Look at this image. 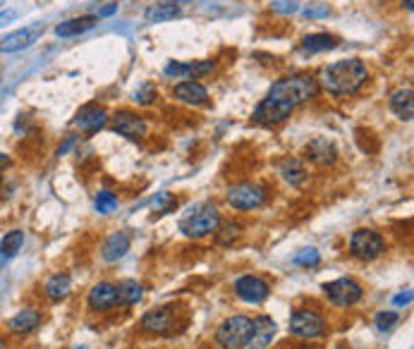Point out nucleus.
I'll return each mask as SVG.
<instances>
[{
	"mask_svg": "<svg viewBox=\"0 0 414 349\" xmlns=\"http://www.w3.org/2000/svg\"><path fill=\"white\" fill-rule=\"evenodd\" d=\"M369 72L359 58H347V60L331 62L321 69V87L326 94L342 99V96H352L364 87Z\"/></svg>",
	"mask_w": 414,
	"mask_h": 349,
	"instance_id": "nucleus-1",
	"label": "nucleus"
},
{
	"mask_svg": "<svg viewBox=\"0 0 414 349\" xmlns=\"http://www.w3.org/2000/svg\"><path fill=\"white\" fill-rule=\"evenodd\" d=\"M319 94V79H314L311 74H292V77H283L278 82L271 84L268 96L278 101H285L295 108L299 103H306Z\"/></svg>",
	"mask_w": 414,
	"mask_h": 349,
	"instance_id": "nucleus-2",
	"label": "nucleus"
},
{
	"mask_svg": "<svg viewBox=\"0 0 414 349\" xmlns=\"http://www.w3.org/2000/svg\"><path fill=\"white\" fill-rule=\"evenodd\" d=\"M220 228V213L213 203H199L190 208L180 220V232L190 239H201L211 232H218Z\"/></svg>",
	"mask_w": 414,
	"mask_h": 349,
	"instance_id": "nucleus-3",
	"label": "nucleus"
},
{
	"mask_svg": "<svg viewBox=\"0 0 414 349\" xmlns=\"http://www.w3.org/2000/svg\"><path fill=\"white\" fill-rule=\"evenodd\" d=\"M249 327H251V318H247V316H230V318H225L218 325L216 342L225 349L245 347L247 337H249Z\"/></svg>",
	"mask_w": 414,
	"mask_h": 349,
	"instance_id": "nucleus-4",
	"label": "nucleus"
},
{
	"mask_svg": "<svg viewBox=\"0 0 414 349\" xmlns=\"http://www.w3.org/2000/svg\"><path fill=\"white\" fill-rule=\"evenodd\" d=\"M266 187L256 185V182H242V185H235L228 189V203L238 211H254L266 201Z\"/></svg>",
	"mask_w": 414,
	"mask_h": 349,
	"instance_id": "nucleus-5",
	"label": "nucleus"
},
{
	"mask_svg": "<svg viewBox=\"0 0 414 349\" xmlns=\"http://www.w3.org/2000/svg\"><path fill=\"white\" fill-rule=\"evenodd\" d=\"M383 249H386V241L379 232H374V230H357V232H352V237H349V254L359 261L379 259V256L383 254Z\"/></svg>",
	"mask_w": 414,
	"mask_h": 349,
	"instance_id": "nucleus-6",
	"label": "nucleus"
},
{
	"mask_svg": "<svg viewBox=\"0 0 414 349\" xmlns=\"http://www.w3.org/2000/svg\"><path fill=\"white\" fill-rule=\"evenodd\" d=\"M290 332L295 337H302V340H314V337H321L326 332V323L316 311L297 309L290 316Z\"/></svg>",
	"mask_w": 414,
	"mask_h": 349,
	"instance_id": "nucleus-7",
	"label": "nucleus"
},
{
	"mask_svg": "<svg viewBox=\"0 0 414 349\" xmlns=\"http://www.w3.org/2000/svg\"><path fill=\"white\" fill-rule=\"evenodd\" d=\"M324 289H326L328 299H331V304H336V306H354L364 297L362 284L357 280H352V278H340V280L326 282Z\"/></svg>",
	"mask_w": 414,
	"mask_h": 349,
	"instance_id": "nucleus-8",
	"label": "nucleus"
},
{
	"mask_svg": "<svg viewBox=\"0 0 414 349\" xmlns=\"http://www.w3.org/2000/svg\"><path fill=\"white\" fill-rule=\"evenodd\" d=\"M46 26L44 22H34L29 26H22V29L13 31V34H8L3 41H0V53H19V51H26V48H31L36 44V41L44 36Z\"/></svg>",
	"mask_w": 414,
	"mask_h": 349,
	"instance_id": "nucleus-9",
	"label": "nucleus"
},
{
	"mask_svg": "<svg viewBox=\"0 0 414 349\" xmlns=\"http://www.w3.org/2000/svg\"><path fill=\"white\" fill-rule=\"evenodd\" d=\"M292 105L285 103V101H278V99H271V96H266V99L261 101L259 105L254 108V120L259 122V125H278V122L288 120L290 115H292Z\"/></svg>",
	"mask_w": 414,
	"mask_h": 349,
	"instance_id": "nucleus-10",
	"label": "nucleus"
},
{
	"mask_svg": "<svg viewBox=\"0 0 414 349\" xmlns=\"http://www.w3.org/2000/svg\"><path fill=\"white\" fill-rule=\"evenodd\" d=\"M110 130L115 134H120V137L125 139H142L144 134H147V120L144 117H139L137 112L132 110H117L115 115H113V125Z\"/></svg>",
	"mask_w": 414,
	"mask_h": 349,
	"instance_id": "nucleus-11",
	"label": "nucleus"
},
{
	"mask_svg": "<svg viewBox=\"0 0 414 349\" xmlns=\"http://www.w3.org/2000/svg\"><path fill=\"white\" fill-rule=\"evenodd\" d=\"M235 294L247 304H263L271 294V287L256 275H242L235 280Z\"/></svg>",
	"mask_w": 414,
	"mask_h": 349,
	"instance_id": "nucleus-12",
	"label": "nucleus"
},
{
	"mask_svg": "<svg viewBox=\"0 0 414 349\" xmlns=\"http://www.w3.org/2000/svg\"><path fill=\"white\" fill-rule=\"evenodd\" d=\"M276 337V321L271 316H256L251 321L249 337H247L245 347L247 349H266L271 345V340Z\"/></svg>",
	"mask_w": 414,
	"mask_h": 349,
	"instance_id": "nucleus-13",
	"label": "nucleus"
},
{
	"mask_svg": "<svg viewBox=\"0 0 414 349\" xmlns=\"http://www.w3.org/2000/svg\"><path fill=\"white\" fill-rule=\"evenodd\" d=\"M106 122H108V115H106V108L99 103H87L77 110V117H74V125L87 134H96L99 130H104Z\"/></svg>",
	"mask_w": 414,
	"mask_h": 349,
	"instance_id": "nucleus-14",
	"label": "nucleus"
},
{
	"mask_svg": "<svg viewBox=\"0 0 414 349\" xmlns=\"http://www.w3.org/2000/svg\"><path fill=\"white\" fill-rule=\"evenodd\" d=\"M175 325V314L173 309H168V306H160V309H154L149 311V314H144L142 318V330L151 332V335H165V332H170Z\"/></svg>",
	"mask_w": 414,
	"mask_h": 349,
	"instance_id": "nucleus-15",
	"label": "nucleus"
},
{
	"mask_svg": "<svg viewBox=\"0 0 414 349\" xmlns=\"http://www.w3.org/2000/svg\"><path fill=\"white\" fill-rule=\"evenodd\" d=\"M304 153H306V158H309L311 163H319V165H331V163H336V158H338L336 144L328 142L326 137L311 139V142L306 144Z\"/></svg>",
	"mask_w": 414,
	"mask_h": 349,
	"instance_id": "nucleus-16",
	"label": "nucleus"
},
{
	"mask_svg": "<svg viewBox=\"0 0 414 349\" xmlns=\"http://www.w3.org/2000/svg\"><path fill=\"white\" fill-rule=\"evenodd\" d=\"M117 287L110 282H99L89 292V309L91 311H108L117 306Z\"/></svg>",
	"mask_w": 414,
	"mask_h": 349,
	"instance_id": "nucleus-17",
	"label": "nucleus"
},
{
	"mask_svg": "<svg viewBox=\"0 0 414 349\" xmlns=\"http://www.w3.org/2000/svg\"><path fill=\"white\" fill-rule=\"evenodd\" d=\"M173 96L180 103L187 105H204L208 103V89L199 82H180L173 89Z\"/></svg>",
	"mask_w": 414,
	"mask_h": 349,
	"instance_id": "nucleus-18",
	"label": "nucleus"
},
{
	"mask_svg": "<svg viewBox=\"0 0 414 349\" xmlns=\"http://www.w3.org/2000/svg\"><path fill=\"white\" fill-rule=\"evenodd\" d=\"M41 321L44 318L36 309H22L8 321V330L15 332V335H29L41 325Z\"/></svg>",
	"mask_w": 414,
	"mask_h": 349,
	"instance_id": "nucleus-19",
	"label": "nucleus"
},
{
	"mask_svg": "<svg viewBox=\"0 0 414 349\" xmlns=\"http://www.w3.org/2000/svg\"><path fill=\"white\" fill-rule=\"evenodd\" d=\"M132 246V239L127 232H113L108 239L104 241V246H101V256H104V261H120L122 256L130 251Z\"/></svg>",
	"mask_w": 414,
	"mask_h": 349,
	"instance_id": "nucleus-20",
	"label": "nucleus"
},
{
	"mask_svg": "<svg viewBox=\"0 0 414 349\" xmlns=\"http://www.w3.org/2000/svg\"><path fill=\"white\" fill-rule=\"evenodd\" d=\"M213 67H216V60H199V62H170L168 67H165V74L168 77H204V74L213 72Z\"/></svg>",
	"mask_w": 414,
	"mask_h": 349,
	"instance_id": "nucleus-21",
	"label": "nucleus"
},
{
	"mask_svg": "<svg viewBox=\"0 0 414 349\" xmlns=\"http://www.w3.org/2000/svg\"><path fill=\"white\" fill-rule=\"evenodd\" d=\"M278 173H281V177L288 182L290 187L304 185L306 177H309V173H306V165L299 158H292V155H288V158L281 160V165H278Z\"/></svg>",
	"mask_w": 414,
	"mask_h": 349,
	"instance_id": "nucleus-22",
	"label": "nucleus"
},
{
	"mask_svg": "<svg viewBox=\"0 0 414 349\" xmlns=\"http://www.w3.org/2000/svg\"><path fill=\"white\" fill-rule=\"evenodd\" d=\"M96 26V17L94 15H84V17H74V19H65L56 26V36L60 39H72V36H79L84 31L94 29Z\"/></svg>",
	"mask_w": 414,
	"mask_h": 349,
	"instance_id": "nucleus-23",
	"label": "nucleus"
},
{
	"mask_svg": "<svg viewBox=\"0 0 414 349\" xmlns=\"http://www.w3.org/2000/svg\"><path fill=\"white\" fill-rule=\"evenodd\" d=\"M390 110L395 112L400 120L410 122L414 115V94L412 89H397L395 94L390 96Z\"/></svg>",
	"mask_w": 414,
	"mask_h": 349,
	"instance_id": "nucleus-24",
	"label": "nucleus"
},
{
	"mask_svg": "<svg viewBox=\"0 0 414 349\" xmlns=\"http://www.w3.org/2000/svg\"><path fill=\"white\" fill-rule=\"evenodd\" d=\"M69 289H72V280H69L67 273H53L44 284V292L51 302H60V299H65L69 294Z\"/></svg>",
	"mask_w": 414,
	"mask_h": 349,
	"instance_id": "nucleus-25",
	"label": "nucleus"
},
{
	"mask_svg": "<svg viewBox=\"0 0 414 349\" xmlns=\"http://www.w3.org/2000/svg\"><path fill=\"white\" fill-rule=\"evenodd\" d=\"M177 15H180V8H177L175 3H158V5H151V8L144 12V19H147L149 24H158V22H170Z\"/></svg>",
	"mask_w": 414,
	"mask_h": 349,
	"instance_id": "nucleus-26",
	"label": "nucleus"
},
{
	"mask_svg": "<svg viewBox=\"0 0 414 349\" xmlns=\"http://www.w3.org/2000/svg\"><path fill=\"white\" fill-rule=\"evenodd\" d=\"M142 297H144V289L137 280H122L117 284V302L120 304L134 306V304L142 302Z\"/></svg>",
	"mask_w": 414,
	"mask_h": 349,
	"instance_id": "nucleus-27",
	"label": "nucleus"
},
{
	"mask_svg": "<svg viewBox=\"0 0 414 349\" xmlns=\"http://www.w3.org/2000/svg\"><path fill=\"white\" fill-rule=\"evenodd\" d=\"M338 46V39L331 34H309L302 39V48L306 53H324V51H333Z\"/></svg>",
	"mask_w": 414,
	"mask_h": 349,
	"instance_id": "nucleus-28",
	"label": "nucleus"
},
{
	"mask_svg": "<svg viewBox=\"0 0 414 349\" xmlns=\"http://www.w3.org/2000/svg\"><path fill=\"white\" fill-rule=\"evenodd\" d=\"M22 244H24L22 230H10L3 237V241H0V256L3 259H13V256H17L22 251Z\"/></svg>",
	"mask_w": 414,
	"mask_h": 349,
	"instance_id": "nucleus-29",
	"label": "nucleus"
},
{
	"mask_svg": "<svg viewBox=\"0 0 414 349\" xmlns=\"http://www.w3.org/2000/svg\"><path fill=\"white\" fill-rule=\"evenodd\" d=\"M117 208V196L113 194V191H99L96 194V211L104 213V216H108Z\"/></svg>",
	"mask_w": 414,
	"mask_h": 349,
	"instance_id": "nucleus-30",
	"label": "nucleus"
},
{
	"mask_svg": "<svg viewBox=\"0 0 414 349\" xmlns=\"http://www.w3.org/2000/svg\"><path fill=\"white\" fill-rule=\"evenodd\" d=\"M295 263L304 268H316L321 263V254L316 249H302L297 256H295Z\"/></svg>",
	"mask_w": 414,
	"mask_h": 349,
	"instance_id": "nucleus-31",
	"label": "nucleus"
},
{
	"mask_svg": "<svg viewBox=\"0 0 414 349\" xmlns=\"http://www.w3.org/2000/svg\"><path fill=\"white\" fill-rule=\"evenodd\" d=\"M302 15L306 19H324L331 15V8H328V3H309L302 10Z\"/></svg>",
	"mask_w": 414,
	"mask_h": 349,
	"instance_id": "nucleus-32",
	"label": "nucleus"
},
{
	"mask_svg": "<svg viewBox=\"0 0 414 349\" xmlns=\"http://www.w3.org/2000/svg\"><path fill=\"white\" fill-rule=\"evenodd\" d=\"M271 10L273 12H278V15H295L299 10V0H273L271 3Z\"/></svg>",
	"mask_w": 414,
	"mask_h": 349,
	"instance_id": "nucleus-33",
	"label": "nucleus"
},
{
	"mask_svg": "<svg viewBox=\"0 0 414 349\" xmlns=\"http://www.w3.org/2000/svg\"><path fill=\"white\" fill-rule=\"evenodd\" d=\"M397 321H400V316H397L395 311H381V314L376 316V327L386 332V330H390V327L395 325Z\"/></svg>",
	"mask_w": 414,
	"mask_h": 349,
	"instance_id": "nucleus-34",
	"label": "nucleus"
},
{
	"mask_svg": "<svg viewBox=\"0 0 414 349\" xmlns=\"http://www.w3.org/2000/svg\"><path fill=\"white\" fill-rule=\"evenodd\" d=\"M240 235H242V228H240V225H233V223H230V225H223V232H218V244L228 246L230 241L238 239Z\"/></svg>",
	"mask_w": 414,
	"mask_h": 349,
	"instance_id": "nucleus-35",
	"label": "nucleus"
},
{
	"mask_svg": "<svg viewBox=\"0 0 414 349\" xmlns=\"http://www.w3.org/2000/svg\"><path fill=\"white\" fill-rule=\"evenodd\" d=\"M154 208H156V213H168V211H173V208H175V198L163 191V194H158V198H156Z\"/></svg>",
	"mask_w": 414,
	"mask_h": 349,
	"instance_id": "nucleus-36",
	"label": "nucleus"
},
{
	"mask_svg": "<svg viewBox=\"0 0 414 349\" xmlns=\"http://www.w3.org/2000/svg\"><path fill=\"white\" fill-rule=\"evenodd\" d=\"M156 89L151 87V84H147V87H144L142 91H137V94H134V101H137V103H144V105H149V103H154V99H156Z\"/></svg>",
	"mask_w": 414,
	"mask_h": 349,
	"instance_id": "nucleus-37",
	"label": "nucleus"
},
{
	"mask_svg": "<svg viewBox=\"0 0 414 349\" xmlns=\"http://www.w3.org/2000/svg\"><path fill=\"white\" fill-rule=\"evenodd\" d=\"M15 17H17V12H15V10H3V12H0V29H3V26H8V24H13Z\"/></svg>",
	"mask_w": 414,
	"mask_h": 349,
	"instance_id": "nucleus-38",
	"label": "nucleus"
},
{
	"mask_svg": "<svg viewBox=\"0 0 414 349\" xmlns=\"http://www.w3.org/2000/svg\"><path fill=\"white\" fill-rule=\"evenodd\" d=\"M113 12H117V3H110V5H106V8H101L94 17H110Z\"/></svg>",
	"mask_w": 414,
	"mask_h": 349,
	"instance_id": "nucleus-39",
	"label": "nucleus"
},
{
	"mask_svg": "<svg viewBox=\"0 0 414 349\" xmlns=\"http://www.w3.org/2000/svg\"><path fill=\"white\" fill-rule=\"evenodd\" d=\"M412 302V292L407 289V292H402V294H397L395 299H392V304L395 306H402V304H410Z\"/></svg>",
	"mask_w": 414,
	"mask_h": 349,
	"instance_id": "nucleus-40",
	"label": "nucleus"
},
{
	"mask_svg": "<svg viewBox=\"0 0 414 349\" xmlns=\"http://www.w3.org/2000/svg\"><path fill=\"white\" fill-rule=\"evenodd\" d=\"M74 142H77V137H69V139H67V142H65V144H63V146H60V148H58V155H65V153L69 151V146H72V144H74Z\"/></svg>",
	"mask_w": 414,
	"mask_h": 349,
	"instance_id": "nucleus-41",
	"label": "nucleus"
},
{
	"mask_svg": "<svg viewBox=\"0 0 414 349\" xmlns=\"http://www.w3.org/2000/svg\"><path fill=\"white\" fill-rule=\"evenodd\" d=\"M10 163H13V160H10V155L8 153H0V173H3L5 168H10Z\"/></svg>",
	"mask_w": 414,
	"mask_h": 349,
	"instance_id": "nucleus-42",
	"label": "nucleus"
},
{
	"mask_svg": "<svg viewBox=\"0 0 414 349\" xmlns=\"http://www.w3.org/2000/svg\"><path fill=\"white\" fill-rule=\"evenodd\" d=\"M402 3H405V8H407V10H410V12H412V0H402Z\"/></svg>",
	"mask_w": 414,
	"mask_h": 349,
	"instance_id": "nucleus-43",
	"label": "nucleus"
},
{
	"mask_svg": "<svg viewBox=\"0 0 414 349\" xmlns=\"http://www.w3.org/2000/svg\"><path fill=\"white\" fill-rule=\"evenodd\" d=\"M168 3H175L177 5V3H185V0H168Z\"/></svg>",
	"mask_w": 414,
	"mask_h": 349,
	"instance_id": "nucleus-44",
	"label": "nucleus"
},
{
	"mask_svg": "<svg viewBox=\"0 0 414 349\" xmlns=\"http://www.w3.org/2000/svg\"><path fill=\"white\" fill-rule=\"evenodd\" d=\"M5 347V342H3V337H0V349H3Z\"/></svg>",
	"mask_w": 414,
	"mask_h": 349,
	"instance_id": "nucleus-45",
	"label": "nucleus"
},
{
	"mask_svg": "<svg viewBox=\"0 0 414 349\" xmlns=\"http://www.w3.org/2000/svg\"><path fill=\"white\" fill-rule=\"evenodd\" d=\"M297 349H316V347H297Z\"/></svg>",
	"mask_w": 414,
	"mask_h": 349,
	"instance_id": "nucleus-46",
	"label": "nucleus"
},
{
	"mask_svg": "<svg viewBox=\"0 0 414 349\" xmlns=\"http://www.w3.org/2000/svg\"><path fill=\"white\" fill-rule=\"evenodd\" d=\"M74 349H84V347H74Z\"/></svg>",
	"mask_w": 414,
	"mask_h": 349,
	"instance_id": "nucleus-47",
	"label": "nucleus"
},
{
	"mask_svg": "<svg viewBox=\"0 0 414 349\" xmlns=\"http://www.w3.org/2000/svg\"><path fill=\"white\" fill-rule=\"evenodd\" d=\"M3 3H5V0H0V5H3Z\"/></svg>",
	"mask_w": 414,
	"mask_h": 349,
	"instance_id": "nucleus-48",
	"label": "nucleus"
}]
</instances>
